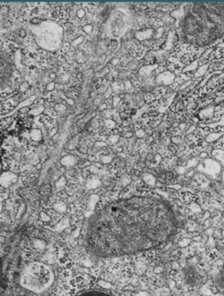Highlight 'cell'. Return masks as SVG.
Listing matches in <instances>:
<instances>
[{
	"label": "cell",
	"instance_id": "3",
	"mask_svg": "<svg viewBox=\"0 0 224 296\" xmlns=\"http://www.w3.org/2000/svg\"><path fill=\"white\" fill-rule=\"evenodd\" d=\"M14 70L12 56L0 42V89H4L12 83Z\"/></svg>",
	"mask_w": 224,
	"mask_h": 296
},
{
	"label": "cell",
	"instance_id": "5",
	"mask_svg": "<svg viewBox=\"0 0 224 296\" xmlns=\"http://www.w3.org/2000/svg\"><path fill=\"white\" fill-rule=\"evenodd\" d=\"M77 296H114L111 294L102 290H90L83 292Z\"/></svg>",
	"mask_w": 224,
	"mask_h": 296
},
{
	"label": "cell",
	"instance_id": "2",
	"mask_svg": "<svg viewBox=\"0 0 224 296\" xmlns=\"http://www.w3.org/2000/svg\"><path fill=\"white\" fill-rule=\"evenodd\" d=\"M24 286L31 290H42L48 285L51 274L48 268L41 265L30 267L24 275Z\"/></svg>",
	"mask_w": 224,
	"mask_h": 296
},
{
	"label": "cell",
	"instance_id": "1",
	"mask_svg": "<svg viewBox=\"0 0 224 296\" xmlns=\"http://www.w3.org/2000/svg\"><path fill=\"white\" fill-rule=\"evenodd\" d=\"M179 228V217L168 202L132 197L99 208L89 220L85 244L99 258L132 255L166 245Z\"/></svg>",
	"mask_w": 224,
	"mask_h": 296
},
{
	"label": "cell",
	"instance_id": "4",
	"mask_svg": "<svg viewBox=\"0 0 224 296\" xmlns=\"http://www.w3.org/2000/svg\"><path fill=\"white\" fill-rule=\"evenodd\" d=\"M215 287L217 292L224 294V262L223 266L220 267L218 274L215 278Z\"/></svg>",
	"mask_w": 224,
	"mask_h": 296
}]
</instances>
